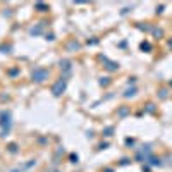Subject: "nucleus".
Here are the masks:
<instances>
[{
	"label": "nucleus",
	"instance_id": "1",
	"mask_svg": "<svg viewBox=\"0 0 172 172\" xmlns=\"http://www.w3.org/2000/svg\"><path fill=\"white\" fill-rule=\"evenodd\" d=\"M33 78H38V79H36V81H43V79H41V78H45V71H38V72H36V74H34V76H33Z\"/></svg>",
	"mask_w": 172,
	"mask_h": 172
}]
</instances>
